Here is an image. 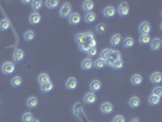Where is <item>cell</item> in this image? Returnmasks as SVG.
<instances>
[{
    "label": "cell",
    "instance_id": "8992f818",
    "mask_svg": "<svg viewBox=\"0 0 162 122\" xmlns=\"http://www.w3.org/2000/svg\"><path fill=\"white\" fill-rule=\"evenodd\" d=\"M23 56H24V52L22 49H15L12 52V59L13 61H16V62H20L23 60Z\"/></svg>",
    "mask_w": 162,
    "mask_h": 122
},
{
    "label": "cell",
    "instance_id": "f35d334b",
    "mask_svg": "<svg viewBox=\"0 0 162 122\" xmlns=\"http://www.w3.org/2000/svg\"><path fill=\"white\" fill-rule=\"evenodd\" d=\"M113 69H116V70H119V69H122L123 67V61H122V59L121 60H116L115 62H113Z\"/></svg>",
    "mask_w": 162,
    "mask_h": 122
},
{
    "label": "cell",
    "instance_id": "f1b7e54d",
    "mask_svg": "<svg viewBox=\"0 0 162 122\" xmlns=\"http://www.w3.org/2000/svg\"><path fill=\"white\" fill-rule=\"evenodd\" d=\"M111 52H112L111 49H104V50L101 51V58H100V59H102V60L106 61L107 59L111 58Z\"/></svg>",
    "mask_w": 162,
    "mask_h": 122
},
{
    "label": "cell",
    "instance_id": "3957f363",
    "mask_svg": "<svg viewBox=\"0 0 162 122\" xmlns=\"http://www.w3.org/2000/svg\"><path fill=\"white\" fill-rule=\"evenodd\" d=\"M138 30H139L140 34H149L150 31H151V26H150V23L147 22V21H144V22H141L139 24Z\"/></svg>",
    "mask_w": 162,
    "mask_h": 122
},
{
    "label": "cell",
    "instance_id": "30bf717a",
    "mask_svg": "<svg viewBox=\"0 0 162 122\" xmlns=\"http://www.w3.org/2000/svg\"><path fill=\"white\" fill-rule=\"evenodd\" d=\"M89 88H90V90L93 93H95V92L101 89V82H100V81H98V79H94V81H91V82L89 83Z\"/></svg>",
    "mask_w": 162,
    "mask_h": 122
},
{
    "label": "cell",
    "instance_id": "9a60e30c",
    "mask_svg": "<svg viewBox=\"0 0 162 122\" xmlns=\"http://www.w3.org/2000/svg\"><path fill=\"white\" fill-rule=\"evenodd\" d=\"M161 45H162V42H161L160 38H155V39H152V42H150V47H151V49L155 50V51L160 50V49H161Z\"/></svg>",
    "mask_w": 162,
    "mask_h": 122
},
{
    "label": "cell",
    "instance_id": "d4e9b609",
    "mask_svg": "<svg viewBox=\"0 0 162 122\" xmlns=\"http://www.w3.org/2000/svg\"><path fill=\"white\" fill-rule=\"evenodd\" d=\"M34 32L33 31H26L24 32V34H23V38H24V40L26 42H32V40L34 39Z\"/></svg>",
    "mask_w": 162,
    "mask_h": 122
},
{
    "label": "cell",
    "instance_id": "ac0fdd59",
    "mask_svg": "<svg viewBox=\"0 0 162 122\" xmlns=\"http://www.w3.org/2000/svg\"><path fill=\"white\" fill-rule=\"evenodd\" d=\"M94 6H95V5H94V3L91 1V0H85V1L83 3V5H82V9L84 11H87V12H91Z\"/></svg>",
    "mask_w": 162,
    "mask_h": 122
},
{
    "label": "cell",
    "instance_id": "d6a6232c",
    "mask_svg": "<svg viewBox=\"0 0 162 122\" xmlns=\"http://www.w3.org/2000/svg\"><path fill=\"white\" fill-rule=\"evenodd\" d=\"M45 5H46V7H49V9H54V7H56V6L59 5V1H57V0H46Z\"/></svg>",
    "mask_w": 162,
    "mask_h": 122
},
{
    "label": "cell",
    "instance_id": "836d02e7",
    "mask_svg": "<svg viewBox=\"0 0 162 122\" xmlns=\"http://www.w3.org/2000/svg\"><path fill=\"white\" fill-rule=\"evenodd\" d=\"M94 66H95L96 69H102L104 66H106V61L102 60V59H98V60H95V62H94Z\"/></svg>",
    "mask_w": 162,
    "mask_h": 122
},
{
    "label": "cell",
    "instance_id": "e0dca14e",
    "mask_svg": "<svg viewBox=\"0 0 162 122\" xmlns=\"http://www.w3.org/2000/svg\"><path fill=\"white\" fill-rule=\"evenodd\" d=\"M121 42H122V37H121V34H113L111 37V40H110V43L112 47H117L121 44Z\"/></svg>",
    "mask_w": 162,
    "mask_h": 122
},
{
    "label": "cell",
    "instance_id": "cb8c5ba5",
    "mask_svg": "<svg viewBox=\"0 0 162 122\" xmlns=\"http://www.w3.org/2000/svg\"><path fill=\"white\" fill-rule=\"evenodd\" d=\"M10 28V21L7 18L0 20V31H6Z\"/></svg>",
    "mask_w": 162,
    "mask_h": 122
},
{
    "label": "cell",
    "instance_id": "b9f144b4",
    "mask_svg": "<svg viewBox=\"0 0 162 122\" xmlns=\"http://www.w3.org/2000/svg\"><path fill=\"white\" fill-rule=\"evenodd\" d=\"M89 49H90V48H89V45H88L87 43L79 44V50H80V51H84V52H87V51H88Z\"/></svg>",
    "mask_w": 162,
    "mask_h": 122
},
{
    "label": "cell",
    "instance_id": "277c9868",
    "mask_svg": "<svg viewBox=\"0 0 162 122\" xmlns=\"http://www.w3.org/2000/svg\"><path fill=\"white\" fill-rule=\"evenodd\" d=\"M117 12H118V15L122 16V17L127 16L128 13H129V6H128V4H127V3H121V4L118 5Z\"/></svg>",
    "mask_w": 162,
    "mask_h": 122
},
{
    "label": "cell",
    "instance_id": "ba28073f",
    "mask_svg": "<svg viewBox=\"0 0 162 122\" xmlns=\"http://www.w3.org/2000/svg\"><path fill=\"white\" fill-rule=\"evenodd\" d=\"M77 86H78V81L74 77H71V78H68V79L66 81V88L67 89L73 90V89L77 88Z\"/></svg>",
    "mask_w": 162,
    "mask_h": 122
},
{
    "label": "cell",
    "instance_id": "5bb4252c",
    "mask_svg": "<svg viewBox=\"0 0 162 122\" xmlns=\"http://www.w3.org/2000/svg\"><path fill=\"white\" fill-rule=\"evenodd\" d=\"M38 82H39V84H40V86L44 84V83L50 82V76H49L48 73H45V72L40 73V75L38 76Z\"/></svg>",
    "mask_w": 162,
    "mask_h": 122
},
{
    "label": "cell",
    "instance_id": "ee69618b",
    "mask_svg": "<svg viewBox=\"0 0 162 122\" xmlns=\"http://www.w3.org/2000/svg\"><path fill=\"white\" fill-rule=\"evenodd\" d=\"M32 122H40V121H39V120H33Z\"/></svg>",
    "mask_w": 162,
    "mask_h": 122
},
{
    "label": "cell",
    "instance_id": "1f68e13d",
    "mask_svg": "<svg viewBox=\"0 0 162 122\" xmlns=\"http://www.w3.org/2000/svg\"><path fill=\"white\" fill-rule=\"evenodd\" d=\"M34 118H33V114L32 112H29V111H27V112H24L23 115H22V121L23 122H32Z\"/></svg>",
    "mask_w": 162,
    "mask_h": 122
},
{
    "label": "cell",
    "instance_id": "e575fe53",
    "mask_svg": "<svg viewBox=\"0 0 162 122\" xmlns=\"http://www.w3.org/2000/svg\"><path fill=\"white\" fill-rule=\"evenodd\" d=\"M151 95H155V97H161L162 95V88L160 87V86H157V87H155L154 88V90H152V94Z\"/></svg>",
    "mask_w": 162,
    "mask_h": 122
},
{
    "label": "cell",
    "instance_id": "7402d4cb",
    "mask_svg": "<svg viewBox=\"0 0 162 122\" xmlns=\"http://www.w3.org/2000/svg\"><path fill=\"white\" fill-rule=\"evenodd\" d=\"M128 104H129L130 107H138V106L140 105V98H139V97H132V98L129 99Z\"/></svg>",
    "mask_w": 162,
    "mask_h": 122
},
{
    "label": "cell",
    "instance_id": "4316f807",
    "mask_svg": "<svg viewBox=\"0 0 162 122\" xmlns=\"http://www.w3.org/2000/svg\"><path fill=\"white\" fill-rule=\"evenodd\" d=\"M38 105V99L35 97H29L27 99V106L28 107H35Z\"/></svg>",
    "mask_w": 162,
    "mask_h": 122
},
{
    "label": "cell",
    "instance_id": "484cf974",
    "mask_svg": "<svg viewBox=\"0 0 162 122\" xmlns=\"http://www.w3.org/2000/svg\"><path fill=\"white\" fill-rule=\"evenodd\" d=\"M22 84V78L20 76H15L11 78V86L13 87H20Z\"/></svg>",
    "mask_w": 162,
    "mask_h": 122
},
{
    "label": "cell",
    "instance_id": "6da1fadb",
    "mask_svg": "<svg viewBox=\"0 0 162 122\" xmlns=\"http://www.w3.org/2000/svg\"><path fill=\"white\" fill-rule=\"evenodd\" d=\"M13 71H15V64L12 61H6L1 65V72L4 75H11L13 73Z\"/></svg>",
    "mask_w": 162,
    "mask_h": 122
},
{
    "label": "cell",
    "instance_id": "9c48e42d",
    "mask_svg": "<svg viewBox=\"0 0 162 122\" xmlns=\"http://www.w3.org/2000/svg\"><path fill=\"white\" fill-rule=\"evenodd\" d=\"M68 22L71 23V24H78L79 22H80V15L78 12H72L71 15L68 16Z\"/></svg>",
    "mask_w": 162,
    "mask_h": 122
},
{
    "label": "cell",
    "instance_id": "8fae6325",
    "mask_svg": "<svg viewBox=\"0 0 162 122\" xmlns=\"http://www.w3.org/2000/svg\"><path fill=\"white\" fill-rule=\"evenodd\" d=\"M95 101H96V95H95V93L89 92V93H87L85 95H84V103H87V104H94Z\"/></svg>",
    "mask_w": 162,
    "mask_h": 122
},
{
    "label": "cell",
    "instance_id": "60d3db41",
    "mask_svg": "<svg viewBox=\"0 0 162 122\" xmlns=\"http://www.w3.org/2000/svg\"><path fill=\"white\" fill-rule=\"evenodd\" d=\"M96 52H98L96 48H90V49H89V50L87 51L88 56H95V55H96Z\"/></svg>",
    "mask_w": 162,
    "mask_h": 122
},
{
    "label": "cell",
    "instance_id": "7bdbcfd3",
    "mask_svg": "<svg viewBox=\"0 0 162 122\" xmlns=\"http://www.w3.org/2000/svg\"><path fill=\"white\" fill-rule=\"evenodd\" d=\"M113 62H115V61H113V60H112L111 58H110V59H107V60H106V65H109V66H111V67L113 66Z\"/></svg>",
    "mask_w": 162,
    "mask_h": 122
},
{
    "label": "cell",
    "instance_id": "ab89813d",
    "mask_svg": "<svg viewBox=\"0 0 162 122\" xmlns=\"http://www.w3.org/2000/svg\"><path fill=\"white\" fill-rule=\"evenodd\" d=\"M112 122H126V118H124L122 115H117V116L113 117Z\"/></svg>",
    "mask_w": 162,
    "mask_h": 122
},
{
    "label": "cell",
    "instance_id": "d590c367",
    "mask_svg": "<svg viewBox=\"0 0 162 122\" xmlns=\"http://www.w3.org/2000/svg\"><path fill=\"white\" fill-rule=\"evenodd\" d=\"M160 103V98L158 97H155V95H150L149 97V104L150 105H157Z\"/></svg>",
    "mask_w": 162,
    "mask_h": 122
},
{
    "label": "cell",
    "instance_id": "4fadbf2b",
    "mask_svg": "<svg viewBox=\"0 0 162 122\" xmlns=\"http://www.w3.org/2000/svg\"><path fill=\"white\" fill-rule=\"evenodd\" d=\"M141 82H143V76H140L139 73H135L130 77V83L133 86H139L141 84Z\"/></svg>",
    "mask_w": 162,
    "mask_h": 122
},
{
    "label": "cell",
    "instance_id": "44dd1931",
    "mask_svg": "<svg viewBox=\"0 0 162 122\" xmlns=\"http://www.w3.org/2000/svg\"><path fill=\"white\" fill-rule=\"evenodd\" d=\"M94 66V62L91 61V59H84L83 61H82V69L83 70H90L91 67Z\"/></svg>",
    "mask_w": 162,
    "mask_h": 122
},
{
    "label": "cell",
    "instance_id": "83f0119b",
    "mask_svg": "<svg viewBox=\"0 0 162 122\" xmlns=\"http://www.w3.org/2000/svg\"><path fill=\"white\" fill-rule=\"evenodd\" d=\"M85 39H87V33H78V34L76 35V42L78 43V45L82 44V43H84Z\"/></svg>",
    "mask_w": 162,
    "mask_h": 122
},
{
    "label": "cell",
    "instance_id": "4dcf8cb0",
    "mask_svg": "<svg viewBox=\"0 0 162 122\" xmlns=\"http://www.w3.org/2000/svg\"><path fill=\"white\" fill-rule=\"evenodd\" d=\"M123 47L124 48H132V47H134V39L133 38H130V37H127L124 40H123Z\"/></svg>",
    "mask_w": 162,
    "mask_h": 122
},
{
    "label": "cell",
    "instance_id": "ffe728a7",
    "mask_svg": "<svg viewBox=\"0 0 162 122\" xmlns=\"http://www.w3.org/2000/svg\"><path fill=\"white\" fill-rule=\"evenodd\" d=\"M52 88H54V83L51 82H48V83H44V84H42L40 86V90H42L43 93H49V92H51L52 90Z\"/></svg>",
    "mask_w": 162,
    "mask_h": 122
},
{
    "label": "cell",
    "instance_id": "74e56055",
    "mask_svg": "<svg viewBox=\"0 0 162 122\" xmlns=\"http://www.w3.org/2000/svg\"><path fill=\"white\" fill-rule=\"evenodd\" d=\"M111 59H112L113 61H116V60H121V52H119L118 50L112 51V52H111Z\"/></svg>",
    "mask_w": 162,
    "mask_h": 122
},
{
    "label": "cell",
    "instance_id": "d6986e66",
    "mask_svg": "<svg viewBox=\"0 0 162 122\" xmlns=\"http://www.w3.org/2000/svg\"><path fill=\"white\" fill-rule=\"evenodd\" d=\"M96 20V13L95 12H87L85 13V16H84V21L87 22V23H93L94 21Z\"/></svg>",
    "mask_w": 162,
    "mask_h": 122
},
{
    "label": "cell",
    "instance_id": "603a6c76",
    "mask_svg": "<svg viewBox=\"0 0 162 122\" xmlns=\"http://www.w3.org/2000/svg\"><path fill=\"white\" fill-rule=\"evenodd\" d=\"M150 42H151L150 34H140V37H139V43L140 44H149Z\"/></svg>",
    "mask_w": 162,
    "mask_h": 122
},
{
    "label": "cell",
    "instance_id": "7c38bea8",
    "mask_svg": "<svg viewBox=\"0 0 162 122\" xmlns=\"http://www.w3.org/2000/svg\"><path fill=\"white\" fill-rule=\"evenodd\" d=\"M104 16L105 17H109V18H111V17H113L115 16V13H116V9L113 7V6H106L105 9H104Z\"/></svg>",
    "mask_w": 162,
    "mask_h": 122
},
{
    "label": "cell",
    "instance_id": "f546056e",
    "mask_svg": "<svg viewBox=\"0 0 162 122\" xmlns=\"http://www.w3.org/2000/svg\"><path fill=\"white\" fill-rule=\"evenodd\" d=\"M42 5H43V1H40V0H34V1H31V6H32V9L35 12H38V10L42 7Z\"/></svg>",
    "mask_w": 162,
    "mask_h": 122
},
{
    "label": "cell",
    "instance_id": "5b68a950",
    "mask_svg": "<svg viewBox=\"0 0 162 122\" xmlns=\"http://www.w3.org/2000/svg\"><path fill=\"white\" fill-rule=\"evenodd\" d=\"M100 111L102 114H111L113 111V105L109 101H106V103H102L101 106H100Z\"/></svg>",
    "mask_w": 162,
    "mask_h": 122
},
{
    "label": "cell",
    "instance_id": "2e32d148",
    "mask_svg": "<svg viewBox=\"0 0 162 122\" xmlns=\"http://www.w3.org/2000/svg\"><path fill=\"white\" fill-rule=\"evenodd\" d=\"M150 81L155 84H160L161 81H162V75L160 72H154L151 76H150Z\"/></svg>",
    "mask_w": 162,
    "mask_h": 122
},
{
    "label": "cell",
    "instance_id": "52a82bcc",
    "mask_svg": "<svg viewBox=\"0 0 162 122\" xmlns=\"http://www.w3.org/2000/svg\"><path fill=\"white\" fill-rule=\"evenodd\" d=\"M28 20H29V23L31 24H38L39 22H40V20H42V16H40V13L39 12H32L31 15H29V17H28Z\"/></svg>",
    "mask_w": 162,
    "mask_h": 122
},
{
    "label": "cell",
    "instance_id": "7a4b0ae2",
    "mask_svg": "<svg viewBox=\"0 0 162 122\" xmlns=\"http://www.w3.org/2000/svg\"><path fill=\"white\" fill-rule=\"evenodd\" d=\"M60 16L61 17H68L72 13V6L70 3H63V5L60 7Z\"/></svg>",
    "mask_w": 162,
    "mask_h": 122
},
{
    "label": "cell",
    "instance_id": "8d00e7d4",
    "mask_svg": "<svg viewBox=\"0 0 162 122\" xmlns=\"http://www.w3.org/2000/svg\"><path fill=\"white\" fill-rule=\"evenodd\" d=\"M95 31L98 33H104L106 31V24L105 23H99L96 27H95Z\"/></svg>",
    "mask_w": 162,
    "mask_h": 122
}]
</instances>
